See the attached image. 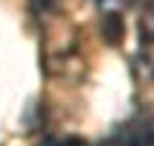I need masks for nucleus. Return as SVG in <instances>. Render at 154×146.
Returning a JSON list of instances; mask_svg holds the SVG:
<instances>
[{"instance_id": "1", "label": "nucleus", "mask_w": 154, "mask_h": 146, "mask_svg": "<svg viewBox=\"0 0 154 146\" xmlns=\"http://www.w3.org/2000/svg\"><path fill=\"white\" fill-rule=\"evenodd\" d=\"M103 36L108 38L110 44H118L123 36V23H121V16L118 13H108L103 18Z\"/></svg>"}, {"instance_id": "2", "label": "nucleus", "mask_w": 154, "mask_h": 146, "mask_svg": "<svg viewBox=\"0 0 154 146\" xmlns=\"http://www.w3.org/2000/svg\"><path fill=\"white\" fill-rule=\"evenodd\" d=\"M51 146H85V141L80 138V136H67V138L57 141V144H51Z\"/></svg>"}, {"instance_id": "3", "label": "nucleus", "mask_w": 154, "mask_h": 146, "mask_svg": "<svg viewBox=\"0 0 154 146\" xmlns=\"http://www.w3.org/2000/svg\"><path fill=\"white\" fill-rule=\"evenodd\" d=\"M33 3H36V5H41V8H49L54 0H33Z\"/></svg>"}]
</instances>
